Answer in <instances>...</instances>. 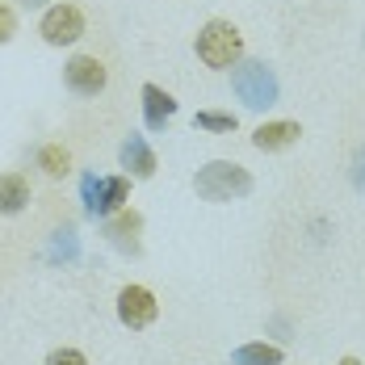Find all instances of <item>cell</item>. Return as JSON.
Returning <instances> with one entry per match:
<instances>
[{"mask_svg": "<svg viewBox=\"0 0 365 365\" xmlns=\"http://www.w3.org/2000/svg\"><path fill=\"white\" fill-rule=\"evenodd\" d=\"M353 185L365 193V147L357 151V160H353Z\"/></svg>", "mask_w": 365, "mask_h": 365, "instance_id": "ffe728a7", "label": "cell"}, {"mask_svg": "<svg viewBox=\"0 0 365 365\" xmlns=\"http://www.w3.org/2000/svg\"><path fill=\"white\" fill-rule=\"evenodd\" d=\"M193 189H197L202 202H215V206L240 202V197L252 193V173H248L244 164H235V160H210L206 168H197Z\"/></svg>", "mask_w": 365, "mask_h": 365, "instance_id": "6da1fadb", "label": "cell"}, {"mask_svg": "<svg viewBox=\"0 0 365 365\" xmlns=\"http://www.w3.org/2000/svg\"><path fill=\"white\" fill-rule=\"evenodd\" d=\"M46 365H88V361H84L80 349H55V353L46 357Z\"/></svg>", "mask_w": 365, "mask_h": 365, "instance_id": "ac0fdd59", "label": "cell"}, {"mask_svg": "<svg viewBox=\"0 0 365 365\" xmlns=\"http://www.w3.org/2000/svg\"><path fill=\"white\" fill-rule=\"evenodd\" d=\"M298 135H302V126L298 122H260L252 130V147L256 151H286V147L298 143Z\"/></svg>", "mask_w": 365, "mask_h": 365, "instance_id": "ba28073f", "label": "cell"}, {"mask_svg": "<svg viewBox=\"0 0 365 365\" xmlns=\"http://www.w3.org/2000/svg\"><path fill=\"white\" fill-rule=\"evenodd\" d=\"M63 84L72 88L76 97H97L106 84H110V72L97 55H72L63 63Z\"/></svg>", "mask_w": 365, "mask_h": 365, "instance_id": "5b68a950", "label": "cell"}, {"mask_svg": "<svg viewBox=\"0 0 365 365\" xmlns=\"http://www.w3.org/2000/svg\"><path fill=\"white\" fill-rule=\"evenodd\" d=\"M21 4H26V9H42V4H46V0H21Z\"/></svg>", "mask_w": 365, "mask_h": 365, "instance_id": "44dd1931", "label": "cell"}, {"mask_svg": "<svg viewBox=\"0 0 365 365\" xmlns=\"http://www.w3.org/2000/svg\"><path fill=\"white\" fill-rule=\"evenodd\" d=\"M193 126H197V130H215V135H231V130L240 126V118H235V113H219V110H202L193 118Z\"/></svg>", "mask_w": 365, "mask_h": 365, "instance_id": "9a60e30c", "label": "cell"}, {"mask_svg": "<svg viewBox=\"0 0 365 365\" xmlns=\"http://www.w3.org/2000/svg\"><path fill=\"white\" fill-rule=\"evenodd\" d=\"M101 231H106V240H110L118 252L139 256V231H143V219H139L135 210H118V215H110V219H101Z\"/></svg>", "mask_w": 365, "mask_h": 365, "instance_id": "52a82bcc", "label": "cell"}, {"mask_svg": "<svg viewBox=\"0 0 365 365\" xmlns=\"http://www.w3.org/2000/svg\"><path fill=\"white\" fill-rule=\"evenodd\" d=\"M231 88H235V97H240L248 110H269V106H277V93H282L273 68H269V63H256V59H240V63L231 68Z\"/></svg>", "mask_w": 365, "mask_h": 365, "instance_id": "7a4b0ae2", "label": "cell"}, {"mask_svg": "<svg viewBox=\"0 0 365 365\" xmlns=\"http://www.w3.org/2000/svg\"><path fill=\"white\" fill-rule=\"evenodd\" d=\"M173 113H177L173 93H164L160 84H143V122H147V130H164Z\"/></svg>", "mask_w": 365, "mask_h": 365, "instance_id": "30bf717a", "label": "cell"}, {"mask_svg": "<svg viewBox=\"0 0 365 365\" xmlns=\"http://www.w3.org/2000/svg\"><path fill=\"white\" fill-rule=\"evenodd\" d=\"M122 168L135 177V181H147V177H155V151L147 147V139L143 135H130L126 143H122Z\"/></svg>", "mask_w": 365, "mask_h": 365, "instance_id": "9c48e42d", "label": "cell"}, {"mask_svg": "<svg viewBox=\"0 0 365 365\" xmlns=\"http://www.w3.org/2000/svg\"><path fill=\"white\" fill-rule=\"evenodd\" d=\"M197 59L215 72H231L244 59V34L231 21H206L197 34Z\"/></svg>", "mask_w": 365, "mask_h": 365, "instance_id": "3957f363", "label": "cell"}, {"mask_svg": "<svg viewBox=\"0 0 365 365\" xmlns=\"http://www.w3.org/2000/svg\"><path fill=\"white\" fill-rule=\"evenodd\" d=\"M130 202V177H101L97 189V219H110L118 210H126Z\"/></svg>", "mask_w": 365, "mask_h": 365, "instance_id": "8fae6325", "label": "cell"}, {"mask_svg": "<svg viewBox=\"0 0 365 365\" xmlns=\"http://www.w3.org/2000/svg\"><path fill=\"white\" fill-rule=\"evenodd\" d=\"M38 34H42V42H51V46H72L84 34V13L76 4H51L42 13V21H38Z\"/></svg>", "mask_w": 365, "mask_h": 365, "instance_id": "277c9868", "label": "cell"}, {"mask_svg": "<svg viewBox=\"0 0 365 365\" xmlns=\"http://www.w3.org/2000/svg\"><path fill=\"white\" fill-rule=\"evenodd\" d=\"M340 365H361V361H357V357H344V361H340Z\"/></svg>", "mask_w": 365, "mask_h": 365, "instance_id": "7402d4cb", "label": "cell"}, {"mask_svg": "<svg viewBox=\"0 0 365 365\" xmlns=\"http://www.w3.org/2000/svg\"><path fill=\"white\" fill-rule=\"evenodd\" d=\"M34 164L51 177V181H59V177H68V168H72V155H68V147L59 143H42L34 151Z\"/></svg>", "mask_w": 365, "mask_h": 365, "instance_id": "4fadbf2b", "label": "cell"}, {"mask_svg": "<svg viewBox=\"0 0 365 365\" xmlns=\"http://www.w3.org/2000/svg\"><path fill=\"white\" fill-rule=\"evenodd\" d=\"M155 315H160V302H155V294L147 290V286H126V290L118 294V319L130 331L147 328Z\"/></svg>", "mask_w": 365, "mask_h": 365, "instance_id": "8992f818", "label": "cell"}, {"mask_svg": "<svg viewBox=\"0 0 365 365\" xmlns=\"http://www.w3.org/2000/svg\"><path fill=\"white\" fill-rule=\"evenodd\" d=\"M97 189H101V181H97L93 173L80 177V197H84V215H88V219H97Z\"/></svg>", "mask_w": 365, "mask_h": 365, "instance_id": "2e32d148", "label": "cell"}, {"mask_svg": "<svg viewBox=\"0 0 365 365\" xmlns=\"http://www.w3.org/2000/svg\"><path fill=\"white\" fill-rule=\"evenodd\" d=\"M282 357H286V353H282L277 344H264V340L235 349V365H282Z\"/></svg>", "mask_w": 365, "mask_h": 365, "instance_id": "5bb4252c", "label": "cell"}, {"mask_svg": "<svg viewBox=\"0 0 365 365\" xmlns=\"http://www.w3.org/2000/svg\"><path fill=\"white\" fill-rule=\"evenodd\" d=\"M13 34H17V17H13V9H9V4H0V46H4Z\"/></svg>", "mask_w": 365, "mask_h": 365, "instance_id": "d6986e66", "label": "cell"}, {"mask_svg": "<svg viewBox=\"0 0 365 365\" xmlns=\"http://www.w3.org/2000/svg\"><path fill=\"white\" fill-rule=\"evenodd\" d=\"M55 256H63V260H76V231L72 227H63V231H55Z\"/></svg>", "mask_w": 365, "mask_h": 365, "instance_id": "e0dca14e", "label": "cell"}, {"mask_svg": "<svg viewBox=\"0 0 365 365\" xmlns=\"http://www.w3.org/2000/svg\"><path fill=\"white\" fill-rule=\"evenodd\" d=\"M30 206V181L21 173H0V215H21Z\"/></svg>", "mask_w": 365, "mask_h": 365, "instance_id": "7c38bea8", "label": "cell"}]
</instances>
